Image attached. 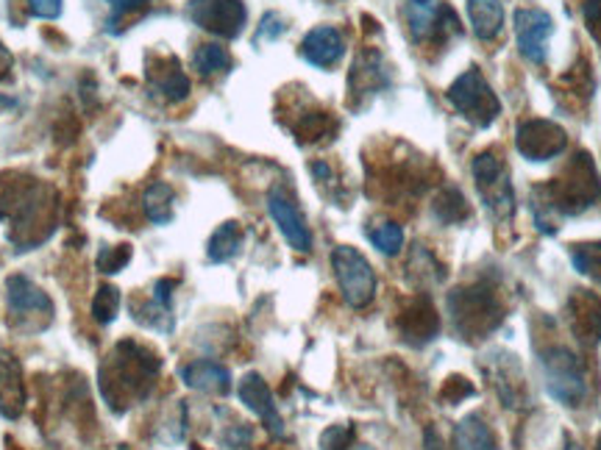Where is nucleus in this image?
Masks as SVG:
<instances>
[{"label":"nucleus","instance_id":"obj_1","mask_svg":"<svg viewBox=\"0 0 601 450\" xmlns=\"http://www.w3.org/2000/svg\"><path fill=\"white\" fill-rule=\"evenodd\" d=\"M159 359L137 342H121L101 367V389L114 412H126L151 392Z\"/></svg>","mask_w":601,"mask_h":450},{"label":"nucleus","instance_id":"obj_2","mask_svg":"<svg viewBox=\"0 0 601 450\" xmlns=\"http://www.w3.org/2000/svg\"><path fill=\"white\" fill-rule=\"evenodd\" d=\"M543 192L549 195V203H543V207L563 214V217H571V214L593 207V200H601V184L590 159L579 153L576 162L565 170L563 178H554V184H549Z\"/></svg>","mask_w":601,"mask_h":450},{"label":"nucleus","instance_id":"obj_3","mask_svg":"<svg viewBox=\"0 0 601 450\" xmlns=\"http://www.w3.org/2000/svg\"><path fill=\"white\" fill-rule=\"evenodd\" d=\"M449 314L462 339H485L501 323V309L490 289H456L449 298Z\"/></svg>","mask_w":601,"mask_h":450},{"label":"nucleus","instance_id":"obj_4","mask_svg":"<svg viewBox=\"0 0 601 450\" xmlns=\"http://www.w3.org/2000/svg\"><path fill=\"white\" fill-rule=\"evenodd\" d=\"M540 367H543L546 389L554 400H560L563 407H583L588 400V375H585L583 359L571 353L568 348H549L540 357Z\"/></svg>","mask_w":601,"mask_h":450},{"label":"nucleus","instance_id":"obj_5","mask_svg":"<svg viewBox=\"0 0 601 450\" xmlns=\"http://www.w3.org/2000/svg\"><path fill=\"white\" fill-rule=\"evenodd\" d=\"M9 323L23 334H37L53 320V300L26 275H12L7 282Z\"/></svg>","mask_w":601,"mask_h":450},{"label":"nucleus","instance_id":"obj_6","mask_svg":"<svg viewBox=\"0 0 601 450\" xmlns=\"http://www.w3.org/2000/svg\"><path fill=\"white\" fill-rule=\"evenodd\" d=\"M449 100L462 117L471 120V123L479 125V128H488V125L501 114L499 98H496L490 84L485 82V75L476 67L465 70V73L451 84Z\"/></svg>","mask_w":601,"mask_h":450},{"label":"nucleus","instance_id":"obj_7","mask_svg":"<svg viewBox=\"0 0 601 450\" xmlns=\"http://www.w3.org/2000/svg\"><path fill=\"white\" fill-rule=\"evenodd\" d=\"M476 192L485 200L488 212L496 220H506L515 212V189L506 173V164L499 153H481L474 159Z\"/></svg>","mask_w":601,"mask_h":450},{"label":"nucleus","instance_id":"obj_8","mask_svg":"<svg viewBox=\"0 0 601 450\" xmlns=\"http://www.w3.org/2000/svg\"><path fill=\"white\" fill-rule=\"evenodd\" d=\"M331 267L335 278L340 284V292L346 303L354 309H365L376 295V273L365 257L356 248L340 245L331 253Z\"/></svg>","mask_w":601,"mask_h":450},{"label":"nucleus","instance_id":"obj_9","mask_svg":"<svg viewBox=\"0 0 601 450\" xmlns=\"http://www.w3.org/2000/svg\"><path fill=\"white\" fill-rule=\"evenodd\" d=\"M187 14L203 32H212L217 37L235 39L246 28V3L242 0H190Z\"/></svg>","mask_w":601,"mask_h":450},{"label":"nucleus","instance_id":"obj_10","mask_svg":"<svg viewBox=\"0 0 601 450\" xmlns=\"http://www.w3.org/2000/svg\"><path fill=\"white\" fill-rule=\"evenodd\" d=\"M518 153L529 162H551L568 148V134L551 120H526L518 128Z\"/></svg>","mask_w":601,"mask_h":450},{"label":"nucleus","instance_id":"obj_11","mask_svg":"<svg viewBox=\"0 0 601 450\" xmlns=\"http://www.w3.org/2000/svg\"><path fill=\"white\" fill-rule=\"evenodd\" d=\"M515 42L521 57L531 64H543L549 53V39L554 34V20L543 9H515Z\"/></svg>","mask_w":601,"mask_h":450},{"label":"nucleus","instance_id":"obj_12","mask_svg":"<svg viewBox=\"0 0 601 450\" xmlns=\"http://www.w3.org/2000/svg\"><path fill=\"white\" fill-rule=\"evenodd\" d=\"M267 212H271L273 223L279 225V232L285 234V239L290 242L292 250L298 253H310L312 250V232L306 225L304 214L298 209L296 198L287 192L285 187H273L267 192Z\"/></svg>","mask_w":601,"mask_h":450},{"label":"nucleus","instance_id":"obj_13","mask_svg":"<svg viewBox=\"0 0 601 450\" xmlns=\"http://www.w3.org/2000/svg\"><path fill=\"white\" fill-rule=\"evenodd\" d=\"M237 392H240L242 403L267 425V432H271L273 437H281V434H285V423H281V414L279 409H276V400H273L271 387H267L265 378H262L260 373H248L240 382Z\"/></svg>","mask_w":601,"mask_h":450},{"label":"nucleus","instance_id":"obj_14","mask_svg":"<svg viewBox=\"0 0 601 450\" xmlns=\"http://www.w3.org/2000/svg\"><path fill=\"white\" fill-rule=\"evenodd\" d=\"M346 53V39L337 32L335 25H317L301 42V57L312 64V67H335Z\"/></svg>","mask_w":601,"mask_h":450},{"label":"nucleus","instance_id":"obj_15","mask_svg":"<svg viewBox=\"0 0 601 450\" xmlns=\"http://www.w3.org/2000/svg\"><path fill=\"white\" fill-rule=\"evenodd\" d=\"M26 407V384L17 359L9 350H0V414L17 420Z\"/></svg>","mask_w":601,"mask_h":450},{"label":"nucleus","instance_id":"obj_16","mask_svg":"<svg viewBox=\"0 0 601 450\" xmlns=\"http://www.w3.org/2000/svg\"><path fill=\"white\" fill-rule=\"evenodd\" d=\"M181 382L190 389L210 395H228L231 389V373L223 364L210 362V359H198V362L181 367Z\"/></svg>","mask_w":601,"mask_h":450},{"label":"nucleus","instance_id":"obj_17","mask_svg":"<svg viewBox=\"0 0 601 450\" xmlns=\"http://www.w3.org/2000/svg\"><path fill=\"white\" fill-rule=\"evenodd\" d=\"M571 328L583 342L593 345L601 339V300L596 295L579 292L574 295L568 307Z\"/></svg>","mask_w":601,"mask_h":450},{"label":"nucleus","instance_id":"obj_18","mask_svg":"<svg viewBox=\"0 0 601 450\" xmlns=\"http://www.w3.org/2000/svg\"><path fill=\"white\" fill-rule=\"evenodd\" d=\"M493 359V384L499 389L501 400H504L506 407L515 409L521 407V400H524V373H521V364L515 362L518 357L513 353H506V350H496Z\"/></svg>","mask_w":601,"mask_h":450},{"label":"nucleus","instance_id":"obj_19","mask_svg":"<svg viewBox=\"0 0 601 450\" xmlns=\"http://www.w3.org/2000/svg\"><path fill=\"white\" fill-rule=\"evenodd\" d=\"M437 328H440V320H437L429 300H415L404 312V317H401V334L412 345H424L435 339Z\"/></svg>","mask_w":601,"mask_h":450},{"label":"nucleus","instance_id":"obj_20","mask_svg":"<svg viewBox=\"0 0 601 450\" xmlns=\"http://www.w3.org/2000/svg\"><path fill=\"white\" fill-rule=\"evenodd\" d=\"M471 28L479 39H496L504 25V7L501 0H468Z\"/></svg>","mask_w":601,"mask_h":450},{"label":"nucleus","instance_id":"obj_21","mask_svg":"<svg viewBox=\"0 0 601 450\" xmlns=\"http://www.w3.org/2000/svg\"><path fill=\"white\" fill-rule=\"evenodd\" d=\"M148 78H151V87L156 89V92L165 95L167 100H173V103H178V100H184L190 95V78L184 75V70L178 67L176 59H167L165 67H156V64H153Z\"/></svg>","mask_w":601,"mask_h":450},{"label":"nucleus","instance_id":"obj_22","mask_svg":"<svg viewBox=\"0 0 601 450\" xmlns=\"http://www.w3.org/2000/svg\"><path fill=\"white\" fill-rule=\"evenodd\" d=\"M454 450H496V437L490 425L479 414L462 417L454 428Z\"/></svg>","mask_w":601,"mask_h":450},{"label":"nucleus","instance_id":"obj_23","mask_svg":"<svg viewBox=\"0 0 601 450\" xmlns=\"http://www.w3.org/2000/svg\"><path fill=\"white\" fill-rule=\"evenodd\" d=\"M387 84L385 70H381V59L376 53H365V57L356 59L354 73H351V89L356 95H374L379 92Z\"/></svg>","mask_w":601,"mask_h":450},{"label":"nucleus","instance_id":"obj_24","mask_svg":"<svg viewBox=\"0 0 601 450\" xmlns=\"http://www.w3.org/2000/svg\"><path fill=\"white\" fill-rule=\"evenodd\" d=\"M242 248V228L240 223H223L221 228H217L215 234H212L210 239V248H206V253H210V262H228V259H235L237 253H240Z\"/></svg>","mask_w":601,"mask_h":450},{"label":"nucleus","instance_id":"obj_25","mask_svg":"<svg viewBox=\"0 0 601 450\" xmlns=\"http://www.w3.org/2000/svg\"><path fill=\"white\" fill-rule=\"evenodd\" d=\"M173 200H176V195H173V189L167 187L165 182H156L148 187L146 198H142V203H146V212L148 217H151V223L156 225H167L173 220Z\"/></svg>","mask_w":601,"mask_h":450},{"label":"nucleus","instance_id":"obj_26","mask_svg":"<svg viewBox=\"0 0 601 450\" xmlns=\"http://www.w3.org/2000/svg\"><path fill=\"white\" fill-rule=\"evenodd\" d=\"M367 239L374 242L376 250H381L385 257H396L401 248H404V228L392 220L385 223H376L367 228Z\"/></svg>","mask_w":601,"mask_h":450},{"label":"nucleus","instance_id":"obj_27","mask_svg":"<svg viewBox=\"0 0 601 450\" xmlns=\"http://www.w3.org/2000/svg\"><path fill=\"white\" fill-rule=\"evenodd\" d=\"M192 64H196L198 75L212 78V75L226 73L231 67V57H228V50L221 48V45H201L196 50V57H192Z\"/></svg>","mask_w":601,"mask_h":450},{"label":"nucleus","instance_id":"obj_28","mask_svg":"<svg viewBox=\"0 0 601 450\" xmlns=\"http://www.w3.org/2000/svg\"><path fill=\"white\" fill-rule=\"evenodd\" d=\"M571 259H574V267L579 270V273L590 275L593 282L601 284V242L574 245Z\"/></svg>","mask_w":601,"mask_h":450},{"label":"nucleus","instance_id":"obj_29","mask_svg":"<svg viewBox=\"0 0 601 450\" xmlns=\"http://www.w3.org/2000/svg\"><path fill=\"white\" fill-rule=\"evenodd\" d=\"M117 312H121V292H117V287L98 289L96 300H92V317L107 325L117 317Z\"/></svg>","mask_w":601,"mask_h":450},{"label":"nucleus","instance_id":"obj_30","mask_svg":"<svg viewBox=\"0 0 601 450\" xmlns=\"http://www.w3.org/2000/svg\"><path fill=\"white\" fill-rule=\"evenodd\" d=\"M128 262H132V248L128 245H114V248L98 253V270L101 273H121Z\"/></svg>","mask_w":601,"mask_h":450},{"label":"nucleus","instance_id":"obj_31","mask_svg":"<svg viewBox=\"0 0 601 450\" xmlns=\"http://www.w3.org/2000/svg\"><path fill=\"white\" fill-rule=\"evenodd\" d=\"M354 428L351 425H329L321 437V450H351Z\"/></svg>","mask_w":601,"mask_h":450},{"label":"nucleus","instance_id":"obj_32","mask_svg":"<svg viewBox=\"0 0 601 450\" xmlns=\"http://www.w3.org/2000/svg\"><path fill=\"white\" fill-rule=\"evenodd\" d=\"M285 32H287L285 20H281L276 12H271L262 17L260 32H256V42H262V39H279Z\"/></svg>","mask_w":601,"mask_h":450},{"label":"nucleus","instance_id":"obj_33","mask_svg":"<svg viewBox=\"0 0 601 450\" xmlns=\"http://www.w3.org/2000/svg\"><path fill=\"white\" fill-rule=\"evenodd\" d=\"M28 9H32L34 17L42 20H57L62 14V3L64 0H26Z\"/></svg>","mask_w":601,"mask_h":450},{"label":"nucleus","instance_id":"obj_34","mask_svg":"<svg viewBox=\"0 0 601 450\" xmlns=\"http://www.w3.org/2000/svg\"><path fill=\"white\" fill-rule=\"evenodd\" d=\"M585 23H588V32L601 42V0L585 3Z\"/></svg>","mask_w":601,"mask_h":450},{"label":"nucleus","instance_id":"obj_35","mask_svg":"<svg viewBox=\"0 0 601 450\" xmlns=\"http://www.w3.org/2000/svg\"><path fill=\"white\" fill-rule=\"evenodd\" d=\"M109 7H112V23H117L121 17H126L128 12H137L148 3V0H107Z\"/></svg>","mask_w":601,"mask_h":450},{"label":"nucleus","instance_id":"obj_36","mask_svg":"<svg viewBox=\"0 0 601 450\" xmlns=\"http://www.w3.org/2000/svg\"><path fill=\"white\" fill-rule=\"evenodd\" d=\"M12 64H14L12 53H9V50H7V45L0 42V82H3V78H7L9 70H12Z\"/></svg>","mask_w":601,"mask_h":450},{"label":"nucleus","instance_id":"obj_37","mask_svg":"<svg viewBox=\"0 0 601 450\" xmlns=\"http://www.w3.org/2000/svg\"><path fill=\"white\" fill-rule=\"evenodd\" d=\"M426 450H443V445H440V439H437L435 432L426 434Z\"/></svg>","mask_w":601,"mask_h":450},{"label":"nucleus","instance_id":"obj_38","mask_svg":"<svg viewBox=\"0 0 601 450\" xmlns=\"http://www.w3.org/2000/svg\"><path fill=\"white\" fill-rule=\"evenodd\" d=\"M431 0H412V7H429Z\"/></svg>","mask_w":601,"mask_h":450},{"label":"nucleus","instance_id":"obj_39","mask_svg":"<svg viewBox=\"0 0 601 450\" xmlns=\"http://www.w3.org/2000/svg\"><path fill=\"white\" fill-rule=\"evenodd\" d=\"M565 450H583V448H579V445H568V448H565Z\"/></svg>","mask_w":601,"mask_h":450},{"label":"nucleus","instance_id":"obj_40","mask_svg":"<svg viewBox=\"0 0 601 450\" xmlns=\"http://www.w3.org/2000/svg\"><path fill=\"white\" fill-rule=\"evenodd\" d=\"M356 450H374V448H356Z\"/></svg>","mask_w":601,"mask_h":450}]
</instances>
